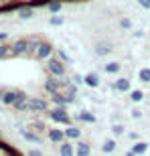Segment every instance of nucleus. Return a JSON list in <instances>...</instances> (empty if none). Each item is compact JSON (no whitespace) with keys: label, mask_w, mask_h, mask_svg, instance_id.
Segmentation results:
<instances>
[{"label":"nucleus","mask_w":150,"mask_h":156,"mask_svg":"<svg viewBox=\"0 0 150 156\" xmlns=\"http://www.w3.org/2000/svg\"><path fill=\"white\" fill-rule=\"evenodd\" d=\"M110 89L116 91V93H128L130 89H132V81H130L128 75H120L110 83Z\"/></svg>","instance_id":"6"},{"label":"nucleus","mask_w":150,"mask_h":156,"mask_svg":"<svg viewBox=\"0 0 150 156\" xmlns=\"http://www.w3.org/2000/svg\"><path fill=\"white\" fill-rule=\"evenodd\" d=\"M148 148H150V144L144 142V140H138V142H134V144H132V152L136 156H144L146 152H148Z\"/></svg>","instance_id":"23"},{"label":"nucleus","mask_w":150,"mask_h":156,"mask_svg":"<svg viewBox=\"0 0 150 156\" xmlns=\"http://www.w3.org/2000/svg\"><path fill=\"white\" fill-rule=\"evenodd\" d=\"M130 116H132V118H136V120H142V118H144V112L140 110V108H132Z\"/></svg>","instance_id":"32"},{"label":"nucleus","mask_w":150,"mask_h":156,"mask_svg":"<svg viewBox=\"0 0 150 156\" xmlns=\"http://www.w3.org/2000/svg\"><path fill=\"white\" fill-rule=\"evenodd\" d=\"M51 110L49 108V101L45 98H29V112L33 114H47Z\"/></svg>","instance_id":"7"},{"label":"nucleus","mask_w":150,"mask_h":156,"mask_svg":"<svg viewBox=\"0 0 150 156\" xmlns=\"http://www.w3.org/2000/svg\"><path fill=\"white\" fill-rule=\"evenodd\" d=\"M65 24V16L61 14H51L49 16V27H63Z\"/></svg>","instance_id":"30"},{"label":"nucleus","mask_w":150,"mask_h":156,"mask_svg":"<svg viewBox=\"0 0 150 156\" xmlns=\"http://www.w3.org/2000/svg\"><path fill=\"white\" fill-rule=\"evenodd\" d=\"M71 81L77 83V85H83V75H79V73H71Z\"/></svg>","instance_id":"33"},{"label":"nucleus","mask_w":150,"mask_h":156,"mask_svg":"<svg viewBox=\"0 0 150 156\" xmlns=\"http://www.w3.org/2000/svg\"><path fill=\"white\" fill-rule=\"evenodd\" d=\"M116 148H118V142H116V138H105L104 142H102V146H99L102 154H114Z\"/></svg>","instance_id":"21"},{"label":"nucleus","mask_w":150,"mask_h":156,"mask_svg":"<svg viewBox=\"0 0 150 156\" xmlns=\"http://www.w3.org/2000/svg\"><path fill=\"white\" fill-rule=\"evenodd\" d=\"M138 81L142 85H150V67H140L138 69Z\"/></svg>","instance_id":"27"},{"label":"nucleus","mask_w":150,"mask_h":156,"mask_svg":"<svg viewBox=\"0 0 150 156\" xmlns=\"http://www.w3.org/2000/svg\"><path fill=\"white\" fill-rule=\"evenodd\" d=\"M75 156H91V144L87 140H77L75 142Z\"/></svg>","instance_id":"18"},{"label":"nucleus","mask_w":150,"mask_h":156,"mask_svg":"<svg viewBox=\"0 0 150 156\" xmlns=\"http://www.w3.org/2000/svg\"><path fill=\"white\" fill-rule=\"evenodd\" d=\"M29 128H30V130H35L37 134H41V136H43V134H47V130H49V128H47V124L43 120H33Z\"/></svg>","instance_id":"26"},{"label":"nucleus","mask_w":150,"mask_h":156,"mask_svg":"<svg viewBox=\"0 0 150 156\" xmlns=\"http://www.w3.org/2000/svg\"><path fill=\"white\" fill-rule=\"evenodd\" d=\"M93 53L98 55V57H108L114 53V43L112 41H98L95 45H93Z\"/></svg>","instance_id":"9"},{"label":"nucleus","mask_w":150,"mask_h":156,"mask_svg":"<svg viewBox=\"0 0 150 156\" xmlns=\"http://www.w3.org/2000/svg\"><path fill=\"white\" fill-rule=\"evenodd\" d=\"M83 85L89 87V89H99L102 87V77H99L98 71H89L83 75Z\"/></svg>","instance_id":"10"},{"label":"nucleus","mask_w":150,"mask_h":156,"mask_svg":"<svg viewBox=\"0 0 150 156\" xmlns=\"http://www.w3.org/2000/svg\"><path fill=\"white\" fill-rule=\"evenodd\" d=\"M55 55H57L59 59H61V61H63L65 65H71L73 63V59H71V55L67 51H65V49H55Z\"/></svg>","instance_id":"29"},{"label":"nucleus","mask_w":150,"mask_h":156,"mask_svg":"<svg viewBox=\"0 0 150 156\" xmlns=\"http://www.w3.org/2000/svg\"><path fill=\"white\" fill-rule=\"evenodd\" d=\"M27 156H45V154L39 148H30V150H27Z\"/></svg>","instance_id":"35"},{"label":"nucleus","mask_w":150,"mask_h":156,"mask_svg":"<svg viewBox=\"0 0 150 156\" xmlns=\"http://www.w3.org/2000/svg\"><path fill=\"white\" fill-rule=\"evenodd\" d=\"M41 41H43V37H41V35L29 37V49H27V57H29V59H30V57L35 59V53H37V49H39Z\"/></svg>","instance_id":"19"},{"label":"nucleus","mask_w":150,"mask_h":156,"mask_svg":"<svg viewBox=\"0 0 150 156\" xmlns=\"http://www.w3.org/2000/svg\"><path fill=\"white\" fill-rule=\"evenodd\" d=\"M2 95H4V87H0V104H2Z\"/></svg>","instance_id":"40"},{"label":"nucleus","mask_w":150,"mask_h":156,"mask_svg":"<svg viewBox=\"0 0 150 156\" xmlns=\"http://www.w3.org/2000/svg\"><path fill=\"white\" fill-rule=\"evenodd\" d=\"M16 14H18V18L20 20H30V18L35 16V8L33 6H18V10H16Z\"/></svg>","instance_id":"22"},{"label":"nucleus","mask_w":150,"mask_h":156,"mask_svg":"<svg viewBox=\"0 0 150 156\" xmlns=\"http://www.w3.org/2000/svg\"><path fill=\"white\" fill-rule=\"evenodd\" d=\"M134 37H136V39H142V37H144V30H136Z\"/></svg>","instance_id":"39"},{"label":"nucleus","mask_w":150,"mask_h":156,"mask_svg":"<svg viewBox=\"0 0 150 156\" xmlns=\"http://www.w3.org/2000/svg\"><path fill=\"white\" fill-rule=\"evenodd\" d=\"M110 132H112V136H114V138H120V136H124V134H128V132H126V126H124L122 122H112V126H110Z\"/></svg>","instance_id":"24"},{"label":"nucleus","mask_w":150,"mask_h":156,"mask_svg":"<svg viewBox=\"0 0 150 156\" xmlns=\"http://www.w3.org/2000/svg\"><path fill=\"white\" fill-rule=\"evenodd\" d=\"M8 57H12L10 43H0V61L2 59H8Z\"/></svg>","instance_id":"31"},{"label":"nucleus","mask_w":150,"mask_h":156,"mask_svg":"<svg viewBox=\"0 0 150 156\" xmlns=\"http://www.w3.org/2000/svg\"><path fill=\"white\" fill-rule=\"evenodd\" d=\"M0 112H2V108H0Z\"/></svg>","instance_id":"42"},{"label":"nucleus","mask_w":150,"mask_h":156,"mask_svg":"<svg viewBox=\"0 0 150 156\" xmlns=\"http://www.w3.org/2000/svg\"><path fill=\"white\" fill-rule=\"evenodd\" d=\"M47 118L55 124H61V126H69L73 124V116L67 112V105H55L47 112Z\"/></svg>","instance_id":"1"},{"label":"nucleus","mask_w":150,"mask_h":156,"mask_svg":"<svg viewBox=\"0 0 150 156\" xmlns=\"http://www.w3.org/2000/svg\"><path fill=\"white\" fill-rule=\"evenodd\" d=\"M27 49H29V37H20V39L10 41L12 57H27Z\"/></svg>","instance_id":"5"},{"label":"nucleus","mask_w":150,"mask_h":156,"mask_svg":"<svg viewBox=\"0 0 150 156\" xmlns=\"http://www.w3.org/2000/svg\"><path fill=\"white\" fill-rule=\"evenodd\" d=\"M18 132H20V136H23L27 142H33V144H43L45 140H43V136L41 134H37L35 130H30V128H18Z\"/></svg>","instance_id":"12"},{"label":"nucleus","mask_w":150,"mask_h":156,"mask_svg":"<svg viewBox=\"0 0 150 156\" xmlns=\"http://www.w3.org/2000/svg\"><path fill=\"white\" fill-rule=\"evenodd\" d=\"M126 95H128V101H130V104H142L146 99V91L142 87H132Z\"/></svg>","instance_id":"14"},{"label":"nucleus","mask_w":150,"mask_h":156,"mask_svg":"<svg viewBox=\"0 0 150 156\" xmlns=\"http://www.w3.org/2000/svg\"><path fill=\"white\" fill-rule=\"evenodd\" d=\"M59 156H75V142L65 140L59 144Z\"/></svg>","instance_id":"20"},{"label":"nucleus","mask_w":150,"mask_h":156,"mask_svg":"<svg viewBox=\"0 0 150 156\" xmlns=\"http://www.w3.org/2000/svg\"><path fill=\"white\" fill-rule=\"evenodd\" d=\"M136 4H138L142 10H150V0H136Z\"/></svg>","instance_id":"34"},{"label":"nucleus","mask_w":150,"mask_h":156,"mask_svg":"<svg viewBox=\"0 0 150 156\" xmlns=\"http://www.w3.org/2000/svg\"><path fill=\"white\" fill-rule=\"evenodd\" d=\"M47 138H49V142L51 144H61V142H65V128H59V126H51L49 130H47L45 134Z\"/></svg>","instance_id":"8"},{"label":"nucleus","mask_w":150,"mask_h":156,"mask_svg":"<svg viewBox=\"0 0 150 156\" xmlns=\"http://www.w3.org/2000/svg\"><path fill=\"white\" fill-rule=\"evenodd\" d=\"M126 136H128V140H132V144H134V142H138V140H140V134H138V132H128Z\"/></svg>","instance_id":"36"},{"label":"nucleus","mask_w":150,"mask_h":156,"mask_svg":"<svg viewBox=\"0 0 150 156\" xmlns=\"http://www.w3.org/2000/svg\"><path fill=\"white\" fill-rule=\"evenodd\" d=\"M47 10H49V14H61V10H63V0H51L47 4Z\"/></svg>","instance_id":"25"},{"label":"nucleus","mask_w":150,"mask_h":156,"mask_svg":"<svg viewBox=\"0 0 150 156\" xmlns=\"http://www.w3.org/2000/svg\"><path fill=\"white\" fill-rule=\"evenodd\" d=\"M43 89H45L47 95H55V93L63 91V79L55 75H47L45 83H43Z\"/></svg>","instance_id":"3"},{"label":"nucleus","mask_w":150,"mask_h":156,"mask_svg":"<svg viewBox=\"0 0 150 156\" xmlns=\"http://www.w3.org/2000/svg\"><path fill=\"white\" fill-rule=\"evenodd\" d=\"M45 69L49 75H55V77H67V65L61 61V59L57 57V55H53V57H49L45 61Z\"/></svg>","instance_id":"2"},{"label":"nucleus","mask_w":150,"mask_h":156,"mask_svg":"<svg viewBox=\"0 0 150 156\" xmlns=\"http://www.w3.org/2000/svg\"><path fill=\"white\" fill-rule=\"evenodd\" d=\"M18 95H20V89H4V95H2V105L12 108V105H14V101L18 99Z\"/></svg>","instance_id":"16"},{"label":"nucleus","mask_w":150,"mask_h":156,"mask_svg":"<svg viewBox=\"0 0 150 156\" xmlns=\"http://www.w3.org/2000/svg\"><path fill=\"white\" fill-rule=\"evenodd\" d=\"M102 71H104L105 75H120V73H122V63H120V61H116V59H112V61L104 63Z\"/></svg>","instance_id":"15"},{"label":"nucleus","mask_w":150,"mask_h":156,"mask_svg":"<svg viewBox=\"0 0 150 156\" xmlns=\"http://www.w3.org/2000/svg\"><path fill=\"white\" fill-rule=\"evenodd\" d=\"M124 120V116H122L120 112H116V114H112V122H122Z\"/></svg>","instance_id":"37"},{"label":"nucleus","mask_w":150,"mask_h":156,"mask_svg":"<svg viewBox=\"0 0 150 156\" xmlns=\"http://www.w3.org/2000/svg\"><path fill=\"white\" fill-rule=\"evenodd\" d=\"M118 27H120V30H132L134 29V20L130 16H120L118 18Z\"/></svg>","instance_id":"28"},{"label":"nucleus","mask_w":150,"mask_h":156,"mask_svg":"<svg viewBox=\"0 0 150 156\" xmlns=\"http://www.w3.org/2000/svg\"><path fill=\"white\" fill-rule=\"evenodd\" d=\"M8 39H10V35H8V33H0V43H6Z\"/></svg>","instance_id":"38"},{"label":"nucleus","mask_w":150,"mask_h":156,"mask_svg":"<svg viewBox=\"0 0 150 156\" xmlns=\"http://www.w3.org/2000/svg\"><path fill=\"white\" fill-rule=\"evenodd\" d=\"M73 122H83V124H91L93 126V124L98 122V116H95L91 110H85V108H83V110H79L73 116Z\"/></svg>","instance_id":"11"},{"label":"nucleus","mask_w":150,"mask_h":156,"mask_svg":"<svg viewBox=\"0 0 150 156\" xmlns=\"http://www.w3.org/2000/svg\"><path fill=\"white\" fill-rule=\"evenodd\" d=\"M83 138V130H81L77 124H69L65 126V140H71V142H77V140Z\"/></svg>","instance_id":"13"},{"label":"nucleus","mask_w":150,"mask_h":156,"mask_svg":"<svg viewBox=\"0 0 150 156\" xmlns=\"http://www.w3.org/2000/svg\"><path fill=\"white\" fill-rule=\"evenodd\" d=\"M12 110L18 112V114H24V112H29V98H27V93L20 89V95H18V99L14 101V105H12Z\"/></svg>","instance_id":"17"},{"label":"nucleus","mask_w":150,"mask_h":156,"mask_svg":"<svg viewBox=\"0 0 150 156\" xmlns=\"http://www.w3.org/2000/svg\"><path fill=\"white\" fill-rule=\"evenodd\" d=\"M124 156H136V154H134L132 150H128V152H126V154H124Z\"/></svg>","instance_id":"41"},{"label":"nucleus","mask_w":150,"mask_h":156,"mask_svg":"<svg viewBox=\"0 0 150 156\" xmlns=\"http://www.w3.org/2000/svg\"><path fill=\"white\" fill-rule=\"evenodd\" d=\"M53 55H55V45H53L51 41L43 39L39 49H37V53H35V61H47V59L53 57Z\"/></svg>","instance_id":"4"}]
</instances>
